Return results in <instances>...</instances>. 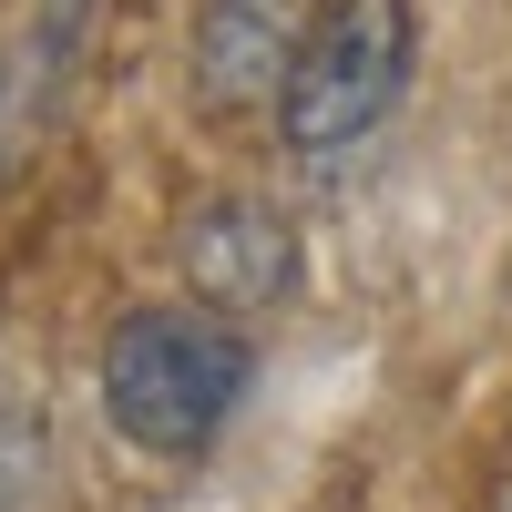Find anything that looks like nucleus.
<instances>
[{"instance_id": "nucleus-1", "label": "nucleus", "mask_w": 512, "mask_h": 512, "mask_svg": "<svg viewBox=\"0 0 512 512\" xmlns=\"http://www.w3.org/2000/svg\"><path fill=\"white\" fill-rule=\"evenodd\" d=\"M256 349L205 318V308H134L103 338V420L154 461H185L226 431V410L246 400Z\"/></svg>"}, {"instance_id": "nucleus-2", "label": "nucleus", "mask_w": 512, "mask_h": 512, "mask_svg": "<svg viewBox=\"0 0 512 512\" xmlns=\"http://www.w3.org/2000/svg\"><path fill=\"white\" fill-rule=\"evenodd\" d=\"M420 52V21L410 0H328L308 52H297L287 93H277V134L297 164H328V154H359L379 123H390L400 82Z\"/></svg>"}, {"instance_id": "nucleus-3", "label": "nucleus", "mask_w": 512, "mask_h": 512, "mask_svg": "<svg viewBox=\"0 0 512 512\" xmlns=\"http://www.w3.org/2000/svg\"><path fill=\"white\" fill-rule=\"evenodd\" d=\"M175 267H185L195 297H216V308H267V297L297 287V236H287L277 205H256V195H205L175 226Z\"/></svg>"}, {"instance_id": "nucleus-4", "label": "nucleus", "mask_w": 512, "mask_h": 512, "mask_svg": "<svg viewBox=\"0 0 512 512\" xmlns=\"http://www.w3.org/2000/svg\"><path fill=\"white\" fill-rule=\"evenodd\" d=\"M308 31H318L308 0H195V82H205V103L236 113L256 93H287Z\"/></svg>"}, {"instance_id": "nucleus-5", "label": "nucleus", "mask_w": 512, "mask_h": 512, "mask_svg": "<svg viewBox=\"0 0 512 512\" xmlns=\"http://www.w3.org/2000/svg\"><path fill=\"white\" fill-rule=\"evenodd\" d=\"M82 11H93V0H31V21L11 31V52H0V164H21L31 134L52 123L72 41H82Z\"/></svg>"}, {"instance_id": "nucleus-6", "label": "nucleus", "mask_w": 512, "mask_h": 512, "mask_svg": "<svg viewBox=\"0 0 512 512\" xmlns=\"http://www.w3.org/2000/svg\"><path fill=\"white\" fill-rule=\"evenodd\" d=\"M31 472H41V420L21 410V390L0 379V512L31 502Z\"/></svg>"}]
</instances>
